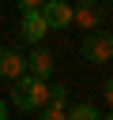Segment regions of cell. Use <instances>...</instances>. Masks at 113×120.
<instances>
[{
  "label": "cell",
  "mask_w": 113,
  "mask_h": 120,
  "mask_svg": "<svg viewBox=\"0 0 113 120\" xmlns=\"http://www.w3.org/2000/svg\"><path fill=\"white\" fill-rule=\"evenodd\" d=\"M38 120H68L64 116V109H53V105H41V116Z\"/></svg>",
  "instance_id": "cell-10"
},
{
  "label": "cell",
  "mask_w": 113,
  "mask_h": 120,
  "mask_svg": "<svg viewBox=\"0 0 113 120\" xmlns=\"http://www.w3.org/2000/svg\"><path fill=\"white\" fill-rule=\"evenodd\" d=\"M26 75L49 79V75H53V52H49V49H34V52L26 56Z\"/></svg>",
  "instance_id": "cell-7"
},
{
  "label": "cell",
  "mask_w": 113,
  "mask_h": 120,
  "mask_svg": "<svg viewBox=\"0 0 113 120\" xmlns=\"http://www.w3.org/2000/svg\"><path fill=\"white\" fill-rule=\"evenodd\" d=\"M0 120H8V105L4 101H0Z\"/></svg>",
  "instance_id": "cell-13"
},
{
  "label": "cell",
  "mask_w": 113,
  "mask_h": 120,
  "mask_svg": "<svg viewBox=\"0 0 113 120\" xmlns=\"http://www.w3.org/2000/svg\"><path fill=\"white\" fill-rule=\"evenodd\" d=\"M41 19H45L49 30H64V26H72V4H64V0H45Z\"/></svg>",
  "instance_id": "cell-4"
},
{
  "label": "cell",
  "mask_w": 113,
  "mask_h": 120,
  "mask_svg": "<svg viewBox=\"0 0 113 120\" xmlns=\"http://www.w3.org/2000/svg\"><path fill=\"white\" fill-rule=\"evenodd\" d=\"M11 82H15V90H11L15 109L34 112V109H41V105H45V98H49L45 79H38V75H19V79H11Z\"/></svg>",
  "instance_id": "cell-1"
},
{
  "label": "cell",
  "mask_w": 113,
  "mask_h": 120,
  "mask_svg": "<svg viewBox=\"0 0 113 120\" xmlns=\"http://www.w3.org/2000/svg\"><path fill=\"white\" fill-rule=\"evenodd\" d=\"M19 8H23V11H41L45 0H19Z\"/></svg>",
  "instance_id": "cell-11"
},
{
  "label": "cell",
  "mask_w": 113,
  "mask_h": 120,
  "mask_svg": "<svg viewBox=\"0 0 113 120\" xmlns=\"http://www.w3.org/2000/svg\"><path fill=\"white\" fill-rule=\"evenodd\" d=\"M19 75H26L23 52L11 49V45H0V79H19Z\"/></svg>",
  "instance_id": "cell-5"
},
{
  "label": "cell",
  "mask_w": 113,
  "mask_h": 120,
  "mask_svg": "<svg viewBox=\"0 0 113 120\" xmlns=\"http://www.w3.org/2000/svg\"><path fill=\"white\" fill-rule=\"evenodd\" d=\"M102 94H105V105H113V79H105V90Z\"/></svg>",
  "instance_id": "cell-12"
},
{
  "label": "cell",
  "mask_w": 113,
  "mask_h": 120,
  "mask_svg": "<svg viewBox=\"0 0 113 120\" xmlns=\"http://www.w3.org/2000/svg\"><path fill=\"white\" fill-rule=\"evenodd\" d=\"M72 22L79 30H98L102 26V0H79L72 8Z\"/></svg>",
  "instance_id": "cell-3"
},
{
  "label": "cell",
  "mask_w": 113,
  "mask_h": 120,
  "mask_svg": "<svg viewBox=\"0 0 113 120\" xmlns=\"http://www.w3.org/2000/svg\"><path fill=\"white\" fill-rule=\"evenodd\" d=\"M102 4H109V8H113V0H102Z\"/></svg>",
  "instance_id": "cell-14"
},
{
  "label": "cell",
  "mask_w": 113,
  "mask_h": 120,
  "mask_svg": "<svg viewBox=\"0 0 113 120\" xmlns=\"http://www.w3.org/2000/svg\"><path fill=\"white\" fill-rule=\"evenodd\" d=\"M105 120H113V112H109V116H105Z\"/></svg>",
  "instance_id": "cell-15"
},
{
  "label": "cell",
  "mask_w": 113,
  "mask_h": 120,
  "mask_svg": "<svg viewBox=\"0 0 113 120\" xmlns=\"http://www.w3.org/2000/svg\"><path fill=\"white\" fill-rule=\"evenodd\" d=\"M64 116L68 120H102V112L94 105H72V109H64Z\"/></svg>",
  "instance_id": "cell-8"
},
{
  "label": "cell",
  "mask_w": 113,
  "mask_h": 120,
  "mask_svg": "<svg viewBox=\"0 0 113 120\" xmlns=\"http://www.w3.org/2000/svg\"><path fill=\"white\" fill-rule=\"evenodd\" d=\"M45 30H49V26H45L41 11H23V26H19V38H23V41H30V45H34V41H41V38H45Z\"/></svg>",
  "instance_id": "cell-6"
},
{
  "label": "cell",
  "mask_w": 113,
  "mask_h": 120,
  "mask_svg": "<svg viewBox=\"0 0 113 120\" xmlns=\"http://www.w3.org/2000/svg\"><path fill=\"white\" fill-rule=\"evenodd\" d=\"M79 52L90 60V64H109L113 60V34L109 30H87V38L79 41Z\"/></svg>",
  "instance_id": "cell-2"
},
{
  "label": "cell",
  "mask_w": 113,
  "mask_h": 120,
  "mask_svg": "<svg viewBox=\"0 0 113 120\" xmlns=\"http://www.w3.org/2000/svg\"><path fill=\"white\" fill-rule=\"evenodd\" d=\"M45 105H53V109H64L68 105V86H49V98H45Z\"/></svg>",
  "instance_id": "cell-9"
}]
</instances>
